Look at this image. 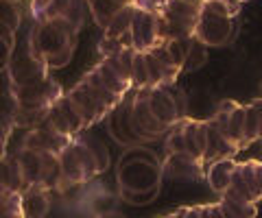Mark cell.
I'll use <instances>...</instances> for the list:
<instances>
[{
	"label": "cell",
	"mask_w": 262,
	"mask_h": 218,
	"mask_svg": "<svg viewBox=\"0 0 262 218\" xmlns=\"http://www.w3.org/2000/svg\"><path fill=\"white\" fill-rule=\"evenodd\" d=\"M79 29L59 18L48 22H35L29 37V48L37 59H42L51 70L68 66L77 48Z\"/></svg>",
	"instance_id": "obj_1"
},
{
	"label": "cell",
	"mask_w": 262,
	"mask_h": 218,
	"mask_svg": "<svg viewBox=\"0 0 262 218\" xmlns=\"http://www.w3.org/2000/svg\"><path fill=\"white\" fill-rule=\"evenodd\" d=\"M203 11V0H166L158 11L164 39H192Z\"/></svg>",
	"instance_id": "obj_2"
},
{
	"label": "cell",
	"mask_w": 262,
	"mask_h": 218,
	"mask_svg": "<svg viewBox=\"0 0 262 218\" xmlns=\"http://www.w3.org/2000/svg\"><path fill=\"white\" fill-rule=\"evenodd\" d=\"M162 161L155 159L153 153H144L136 159L134 155H125L118 166V188L144 192L155 185H162Z\"/></svg>",
	"instance_id": "obj_3"
},
{
	"label": "cell",
	"mask_w": 262,
	"mask_h": 218,
	"mask_svg": "<svg viewBox=\"0 0 262 218\" xmlns=\"http://www.w3.org/2000/svg\"><path fill=\"white\" fill-rule=\"evenodd\" d=\"M63 94L66 92L61 90V83L53 75L39 79V81H35V83H31L27 87L15 90V96H18V101H20V109H27V111L48 109L51 105H55L57 101H59Z\"/></svg>",
	"instance_id": "obj_4"
},
{
	"label": "cell",
	"mask_w": 262,
	"mask_h": 218,
	"mask_svg": "<svg viewBox=\"0 0 262 218\" xmlns=\"http://www.w3.org/2000/svg\"><path fill=\"white\" fill-rule=\"evenodd\" d=\"M131 127H134L136 135L140 142L158 140L164 133H168L170 129L162 125L158 116L153 114L149 99H146V90H134V103H131Z\"/></svg>",
	"instance_id": "obj_5"
},
{
	"label": "cell",
	"mask_w": 262,
	"mask_h": 218,
	"mask_svg": "<svg viewBox=\"0 0 262 218\" xmlns=\"http://www.w3.org/2000/svg\"><path fill=\"white\" fill-rule=\"evenodd\" d=\"M234 31H236V18L219 15L203 7L194 37L206 46H225L234 37Z\"/></svg>",
	"instance_id": "obj_6"
},
{
	"label": "cell",
	"mask_w": 262,
	"mask_h": 218,
	"mask_svg": "<svg viewBox=\"0 0 262 218\" xmlns=\"http://www.w3.org/2000/svg\"><path fill=\"white\" fill-rule=\"evenodd\" d=\"M214 125L219 127V131L238 149H247L245 147V105L236 103V101H221L219 107L214 111Z\"/></svg>",
	"instance_id": "obj_7"
},
{
	"label": "cell",
	"mask_w": 262,
	"mask_h": 218,
	"mask_svg": "<svg viewBox=\"0 0 262 218\" xmlns=\"http://www.w3.org/2000/svg\"><path fill=\"white\" fill-rule=\"evenodd\" d=\"M7 75H9L11 79V83L15 90H20V87H27L31 83H35V81L39 79H44L51 75V68L46 66V63L42 59H37L35 55L31 53V48L27 44V48L20 53V55H15V57L9 61V66L3 68Z\"/></svg>",
	"instance_id": "obj_8"
},
{
	"label": "cell",
	"mask_w": 262,
	"mask_h": 218,
	"mask_svg": "<svg viewBox=\"0 0 262 218\" xmlns=\"http://www.w3.org/2000/svg\"><path fill=\"white\" fill-rule=\"evenodd\" d=\"M131 39H134V48L138 53H149L158 44H162L164 37H162L160 13L138 7L134 15V24H131Z\"/></svg>",
	"instance_id": "obj_9"
},
{
	"label": "cell",
	"mask_w": 262,
	"mask_h": 218,
	"mask_svg": "<svg viewBox=\"0 0 262 218\" xmlns=\"http://www.w3.org/2000/svg\"><path fill=\"white\" fill-rule=\"evenodd\" d=\"M162 173L175 181H201L206 179V161L196 159L188 153H166L162 161Z\"/></svg>",
	"instance_id": "obj_10"
},
{
	"label": "cell",
	"mask_w": 262,
	"mask_h": 218,
	"mask_svg": "<svg viewBox=\"0 0 262 218\" xmlns=\"http://www.w3.org/2000/svg\"><path fill=\"white\" fill-rule=\"evenodd\" d=\"M146 99L153 109V114L158 116L162 125L173 129L182 116H179V107L175 103V96L170 92V85H160V87H146Z\"/></svg>",
	"instance_id": "obj_11"
},
{
	"label": "cell",
	"mask_w": 262,
	"mask_h": 218,
	"mask_svg": "<svg viewBox=\"0 0 262 218\" xmlns=\"http://www.w3.org/2000/svg\"><path fill=\"white\" fill-rule=\"evenodd\" d=\"M66 94L70 96V101L75 103V107L79 109V114L83 116L88 129H90V127H94L96 123H101V120L110 114L107 107H105V105L98 101L96 96L83 85V81H79V83L72 87L70 92H66Z\"/></svg>",
	"instance_id": "obj_12"
},
{
	"label": "cell",
	"mask_w": 262,
	"mask_h": 218,
	"mask_svg": "<svg viewBox=\"0 0 262 218\" xmlns=\"http://www.w3.org/2000/svg\"><path fill=\"white\" fill-rule=\"evenodd\" d=\"M77 138V135H75ZM70 135H63V133H57L53 129L48 127H37V129H29L27 133V149H33V151H39V153H59L68 147V144L75 140Z\"/></svg>",
	"instance_id": "obj_13"
},
{
	"label": "cell",
	"mask_w": 262,
	"mask_h": 218,
	"mask_svg": "<svg viewBox=\"0 0 262 218\" xmlns=\"http://www.w3.org/2000/svg\"><path fill=\"white\" fill-rule=\"evenodd\" d=\"M182 127H184V138H186V153L203 161L208 151V120L184 118Z\"/></svg>",
	"instance_id": "obj_14"
},
{
	"label": "cell",
	"mask_w": 262,
	"mask_h": 218,
	"mask_svg": "<svg viewBox=\"0 0 262 218\" xmlns=\"http://www.w3.org/2000/svg\"><path fill=\"white\" fill-rule=\"evenodd\" d=\"M238 151L241 149L234 147V144L219 131V127L214 125V120L210 118L208 120V151H206V157H203V161L210 166V164H214V161H219V159H234Z\"/></svg>",
	"instance_id": "obj_15"
},
{
	"label": "cell",
	"mask_w": 262,
	"mask_h": 218,
	"mask_svg": "<svg viewBox=\"0 0 262 218\" xmlns=\"http://www.w3.org/2000/svg\"><path fill=\"white\" fill-rule=\"evenodd\" d=\"M234 171H236V161L234 159H219L214 164H210L206 179L210 183V188L214 195L223 197L225 192L232 188L234 181Z\"/></svg>",
	"instance_id": "obj_16"
},
{
	"label": "cell",
	"mask_w": 262,
	"mask_h": 218,
	"mask_svg": "<svg viewBox=\"0 0 262 218\" xmlns=\"http://www.w3.org/2000/svg\"><path fill=\"white\" fill-rule=\"evenodd\" d=\"M0 190L20 192V195L27 190L22 166L15 155H3V161H0Z\"/></svg>",
	"instance_id": "obj_17"
},
{
	"label": "cell",
	"mask_w": 262,
	"mask_h": 218,
	"mask_svg": "<svg viewBox=\"0 0 262 218\" xmlns=\"http://www.w3.org/2000/svg\"><path fill=\"white\" fill-rule=\"evenodd\" d=\"M22 209L24 218H46L51 209V192L42 185H33V188L22 192Z\"/></svg>",
	"instance_id": "obj_18"
},
{
	"label": "cell",
	"mask_w": 262,
	"mask_h": 218,
	"mask_svg": "<svg viewBox=\"0 0 262 218\" xmlns=\"http://www.w3.org/2000/svg\"><path fill=\"white\" fill-rule=\"evenodd\" d=\"M59 164H61V173H63V179H66V183H68V188L90 181L83 164L79 161L75 149H72V142L59 153Z\"/></svg>",
	"instance_id": "obj_19"
},
{
	"label": "cell",
	"mask_w": 262,
	"mask_h": 218,
	"mask_svg": "<svg viewBox=\"0 0 262 218\" xmlns=\"http://www.w3.org/2000/svg\"><path fill=\"white\" fill-rule=\"evenodd\" d=\"M136 5H127L114 15V20L110 22V27L105 29L103 37L110 39H125L129 46H134V39H131V24H134V15H136Z\"/></svg>",
	"instance_id": "obj_20"
},
{
	"label": "cell",
	"mask_w": 262,
	"mask_h": 218,
	"mask_svg": "<svg viewBox=\"0 0 262 218\" xmlns=\"http://www.w3.org/2000/svg\"><path fill=\"white\" fill-rule=\"evenodd\" d=\"M81 81H83V85L88 87V90L92 92V94L96 96V99L105 105V107H107V111H114V109H116L122 101H125L122 96H118L116 92H112L110 87L103 83V79L96 75V70H94V68L90 70V72H85V75L81 77Z\"/></svg>",
	"instance_id": "obj_21"
},
{
	"label": "cell",
	"mask_w": 262,
	"mask_h": 218,
	"mask_svg": "<svg viewBox=\"0 0 262 218\" xmlns=\"http://www.w3.org/2000/svg\"><path fill=\"white\" fill-rule=\"evenodd\" d=\"M15 157H18L20 166H22L27 190L33 188V185H39V181H42V153L33 151V149H24Z\"/></svg>",
	"instance_id": "obj_22"
},
{
	"label": "cell",
	"mask_w": 262,
	"mask_h": 218,
	"mask_svg": "<svg viewBox=\"0 0 262 218\" xmlns=\"http://www.w3.org/2000/svg\"><path fill=\"white\" fill-rule=\"evenodd\" d=\"M236 168H238V173L243 177L245 185L249 188L253 201L258 203V201L262 199V161H256V159L238 161Z\"/></svg>",
	"instance_id": "obj_23"
},
{
	"label": "cell",
	"mask_w": 262,
	"mask_h": 218,
	"mask_svg": "<svg viewBox=\"0 0 262 218\" xmlns=\"http://www.w3.org/2000/svg\"><path fill=\"white\" fill-rule=\"evenodd\" d=\"M262 131V99L245 105V147L260 140Z\"/></svg>",
	"instance_id": "obj_24"
},
{
	"label": "cell",
	"mask_w": 262,
	"mask_h": 218,
	"mask_svg": "<svg viewBox=\"0 0 262 218\" xmlns=\"http://www.w3.org/2000/svg\"><path fill=\"white\" fill-rule=\"evenodd\" d=\"M85 3L90 7V13H92L94 22L103 31L110 27V22L114 20V15H116L122 9V7H127V5L116 3V0H85Z\"/></svg>",
	"instance_id": "obj_25"
},
{
	"label": "cell",
	"mask_w": 262,
	"mask_h": 218,
	"mask_svg": "<svg viewBox=\"0 0 262 218\" xmlns=\"http://www.w3.org/2000/svg\"><path fill=\"white\" fill-rule=\"evenodd\" d=\"M94 70H96V75L103 79V83L107 85L112 92H116L118 96H122V99H125V96H127L131 90H134L129 81H125L122 77H118L116 72H114V68L110 66L107 61H103V59H101V61H98L96 66H94Z\"/></svg>",
	"instance_id": "obj_26"
},
{
	"label": "cell",
	"mask_w": 262,
	"mask_h": 218,
	"mask_svg": "<svg viewBox=\"0 0 262 218\" xmlns=\"http://www.w3.org/2000/svg\"><path fill=\"white\" fill-rule=\"evenodd\" d=\"M219 201H221L223 205H227L234 214H238L241 218H256V216H258V207H256V203H253V201H247L245 197H241L238 192H234L232 188H229Z\"/></svg>",
	"instance_id": "obj_27"
},
{
	"label": "cell",
	"mask_w": 262,
	"mask_h": 218,
	"mask_svg": "<svg viewBox=\"0 0 262 218\" xmlns=\"http://www.w3.org/2000/svg\"><path fill=\"white\" fill-rule=\"evenodd\" d=\"M57 105H59V109H61V114L66 116V120L70 123V127H72V131H75L77 135L79 133H83L85 131V120H83V116L79 114V109L75 107V103L70 101V96L68 94H63L59 101H57Z\"/></svg>",
	"instance_id": "obj_28"
},
{
	"label": "cell",
	"mask_w": 262,
	"mask_h": 218,
	"mask_svg": "<svg viewBox=\"0 0 262 218\" xmlns=\"http://www.w3.org/2000/svg\"><path fill=\"white\" fill-rule=\"evenodd\" d=\"M42 127H48V129H53V131L57 133H63V135H70V138H75V131H72V127L70 123L66 120V116L61 114V109H59V105H51V109H48V114H46V123Z\"/></svg>",
	"instance_id": "obj_29"
},
{
	"label": "cell",
	"mask_w": 262,
	"mask_h": 218,
	"mask_svg": "<svg viewBox=\"0 0 262 218\" xmlns=\"http://www.w3.org/2000/svg\"><path fill=\"white\" fill-rule=\"evenodd\" d=\"M131 85L134 90H146L151 87V77H149V66H146V55L138 53L134 61V77H131Z\"/></svg>",
	"instance_id": "obj_30"
},
{
	"label": "cell",
	"mask_w": 262,
	"mask_h": 218,
	"mask_svg": "<svg viewBox=\"0 0 262 218\" xmlns=\"http://www.w3.org/2000/svg\"><path fill=\"white\" fill-rule=\"evenodd\" d=\"M0 13H3V24L0 27L9 29V31H18L20 29V22H22V13H20V7L18 3H11V0H3L0 5Z\"/></svg>",
	"instance_id": "obj_31"
},
{
	"label": "cell",
	"mask_w": 262,
	"mask_h": 218,
	"mask_svg": "<svg viewBox=\"0 0 262 218\" xmlns=\"http://www.w3.org/2000/svg\"><path fill=\"white\" fill-rule=\"evenodd\" d=\"M160 188L162 185H155L151 190H144V192H136V190H127V188H118L122 201H127L131 205H146L160 195Z\"/></svg>",
	"instance_id": "obj_32"
},
{
	"label": "cell",
	"mask_w": 262,
	"mask_h": 218,
	"mask_svg": "<svg viewBox=\"0 0 262 218\" xmlns=\"http://www.w3.org/2000/svg\"><path fill=\"white\" fill-rule=\"evenodd\" d=\"M206 44H201L199 39H192L190 48H188V57H186V63H184V72H190V70H196L199 66L206 63Z\"/></svg>",
	"instance_id": "obj_33"
},
{
	"label": "cell",
	"mask_w": 262,
	"mask_h": 218,
	"mask_svg": "<svg viewBox=\"0 0 262 218\" xmlns=\"http://www.w3.org/2000/svg\"><path fill=\"white\" fill-rule=\"evenodd\" d=\"M13 48H15V33L5 27H0V66L7 68L13 59Z\"/></svg>",
	"instance_id": "obj_34"
},
{
	"label": "cell",
	"mask_w": 262,
	"mask_h": 218,
	"mask_svg": "<svg viewBox=\"0 0 262 218\" xmlns=\"http://www.w3.org/2000/svg\"><path fill=\"white\" fill-rule=\"evenodd\" d=\"M166 153H186V138H184V127L182 120L166 133V142H164Z\"/></svg>",
	"instance_id": "obj_35"
},
{
	"label": "cell",
	"mask_w": 262,
	"mask_h": 218,
	"mask_svg": "<svg viewBox=\"0 0 262 218\" xmlns=\"http://www.w3.org/2000/svg\"><path fill=\"white\" fill-rule=\"evenodd\" d=\"M83 140L88 142V147L92 149V153H94V157H96V161H98V168H101V173H105L110 168V151H107V147H105L103 142H98L96 138H88V135H83Z\"/></svg>",
	"instance_id": "obj_36"
},
{
	"label": "cell",
	"mask_w": 262,
	"mask_h": 218,
	"mask_svg": "<svg viewBox=\"0 0 262 218\" xmlns=\"http://www.w3.org/2000/svg\"><path fill=\"white\" fill-rule=\"evenodd\" d=\"M66 20H68L75 29L81 31V27H83V5H81V0H72L70 11H68V15H66Z\"/></svg>",
	"instance_id": "obj_37"
},
{
	"label": "cell",
	"mask_w": 262,
	"mask_h": 218,
	"mask_svg": "<svg viewBox=\"0 0 262 218\" xmlns=\"http://www.w3.org/2000/svg\"><path fill=\"white\" fill-rule=\"evenodd\" d=\"M51 5H53V0H31V5H29L31 18L35 22H44V15H46Z\"/></svg>",
	"instance_id": "obj_38"
},
{
	"label": "cell",
	"mask_w": 262,
	"mask_h": 218,
	"mask_svg": "<svg viewBox=\"0 0 262 218\" xmlns=\"http://www.w3.org/2000/svg\"><path fill=\"white\" fill-rule=\"evenodd\" d=\"M164 5H166V0H144V5L140 7V9H149V11H160Z\"/></svg>",
	"instance_id": "obj_39"
},
{
	"label": "cell",
	"mask_w": 262,
	"mask_h": 218,
	"mask_svg": "<svg viewBox=\"0 0 262 218\" xmlns=\"http://www.w3.org/2000/svg\"><path fill=\"white\" fill-rule=\"evenodd\" d=\"M210 218H225L221 201H219V203H210Z\"/></svg>",
	"instance_id": "obj_40"
},
{
	"label": "cell",
	"mask_w": 262,
	"mask_h": 218,
	"mask_svg": "<svg viewBox=\"0 0 262 218\" xmlns=\"http://www.w3.org/2000/svg\"><path fill=\"white\" fill-rule=\"evenodd\" d=\"M219 3H225V5H229V7H234V9H238V11L243 9V5H245V3H243V0H219Z\"/></svg>",
	"instance_id": "obj_41"
},
{
	"label": "cell",
	"mask_w": 262,
	"mask_h": 218,
	"mask_svg": "<svg viewBox=\"0 0 262 218\" xmlns=\"http://www.w3.org/2000/svg\"><path fill=\"white\" fill-rule=\"evenodd\" d=\"M96 218H127L125 214H116V212H107V214H98Z\"/></svg>",
	"instance_id": "obj_42"
},
{
	"label": "cell",
	"mask_w": 262,
	"mask_h": 218,
	"mask_svg": "<svg viewBox=\"0 0 262 218\" xmlns=\"http://www.w3.org/2000/svg\"><path fill=\"white\" fill-rule=\"evenodd\" d=\"M201 218H210V205H201Z\"/></svg>",
	"instance_id": "obj_43"
},
{
	"label": "cell",
	"mask_w": 262,
	"mask_h": 218,
	"mask_svg": "<svg viewBox=\"0 0 262 218\" xmlns=\"http://www.w3.org/2000/svg\"><path fill=\"white\" fill-rule=\"evenodd\" d=\"M131 5H136V7H142V5H144V0H131Z\"/></svg>",
	"instance_id": "obj_44"
},
{
	"label": "cell",
	"mask_w": 262,
	"mask_h": 218,
	"mask_svg": "<svg viewBox=\"0 0 262 218\" xmlns=\"http://www.w3.org/2000/svg\"><path fill=\"white\" fill-rule=\"evenodd\" d=\"M116 3H120V5H131V0H116Z\"/></svg>",
	"instance_id": "obj_45"
},
{
	"label": "cell",
	"mask_w": 262,
	"mask_h": 218,
	"mask_svg": "<svg viewBox=\"0 0 262 218\" xmlns=\"http://www.w3.org/2000/svg\"><path fill=\"white\" fill-rule=\"evenodd\" d=\"M162 218H173V214H168V216H162Z\"/></svg>",
	"instance_id": "obj_46"
},
{
	"label": "cell",
	"mask_w": 262,
	"mask_h": 218,
	"mask_svg": "<svg viewBox=\"0 0 262 218\" xmlns=\"http://www.w3.org/2000/svg\"><path fill=\"white\" fill-rule=\"evenodd\" d=\"M11 3H20V0H11Z\"/></svg>",
	"instance_id": "obj_47"
},
{
	"label": "cell",
	"mask_w": 262,
	"mask_h": 218,
	"mask_svg": "<svg viewBox=\"0 0 262 218\" xmlns=\"http://www.w3.org/2000/svg\"><path fill=\"white\" fill-rule=\"evenodd\" d=\"M260 140H262V131H260Z\"/></svg>",
	"instance_id": "obj_48"
},
{
	"label": "cell",
	"mask_w": 262,
	"mask_h": 218,
	"mask_svg": "<svg viewBox=\"0 0 262 218\" xmlns=\"http://www.w3.org/2000/svg\"><path fill=\"white\" fill-rule=\"evenodd\" d=\"M245 3H249V0H245Z\"/></svg>",
	"instance_id": "obj_49"
},
{
	"label": "cell",
	"mask_w": 262,
	"mask_h": 218,
	"mask_svg": "<svg viewBox=\"0 0 262 218\" xmlns=\"http://www.w3.org/2000/svg\"><path fill=\"white\" fill-rule=\"evenodd\" d=\"M243 3H245V0H243Z\"/></svg>",
	"instance_id": "obj_50"
},
{
	"label": "cell",
	"mask_w": 262,
	"mask_h": 218,
	"mask_svg": "<svg viewBox=\"0 0 262 218\" xmlns=\"http://www.w3.org/2000/svg\"><path fill=\"white\" fill-rule=\"evenodd\" d=\"M260 87H262V85H260Z\"/></svg>",
	"instance_id": "obj_51"
}]
</instances>
